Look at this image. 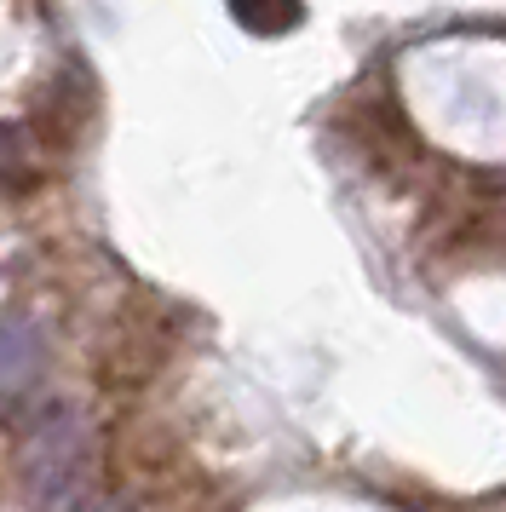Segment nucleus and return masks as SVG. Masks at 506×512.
<instances>
[{"mask_svg":"<svg viewBox=\"0 0 506 512\" xmlns=\"http://www.w3.org/2000/svg\"><path fill=\"white\" fill-rule=\"evenodd\" d=\"M230 12H236L253 35H276V29L299 24V0H230Z\"/></svg>","mask_w":506,"mask_h":512,"instance_id":"obj_3","label":"nucleus"},{"mask_svg":"<svg viewBox=\"0 0 506 512\" xmlns=\"http://www.w3.org/2000/svg\"><path fill=\"white\" fill-rule=\"evenodd\" d=\"M41 328L29 323V317H0V403L6 397H18L29 380H35V369H41Z\"/></svg>","mask_w":506,"mask_h":512,"instance_id":"obj_2","label":"nucleus"},{"mask_svg":"<svg viewBox=\"0 0 506 512\" xmlns=\"http://www.w3.org/2000/svg\"><path fill=\"white\" fill-rule=\"evenodd\" d=\"M81 449H87V432L75 426L69 409H52L46 426L29 438V484L41 495L46 512H58L75 495V478H81Z\"/></svg>","mask_w":506,"mask_h":512,"instance_id":"obj_1","label":"nucleus"}]
</instances>
